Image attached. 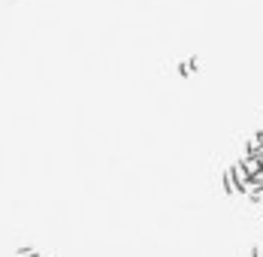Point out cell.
Masks as SVG:
<instances>
[{
    "mask_svg": "<svg viewBox=\"0 0 263 257\" xmlns=\"http://www.w3.org/2000/svg\"><path fill=\"white\" fill-rule=\"evenodd\" d=\"M248 200H251L254 206H263V188H257V191H254V194H251Z\"/></svg>",
    "mask_w": 263,
    "mask_h": 257,
    "instance_id": "obj_6",
    "label": "cell"
},
{
    "mask_svg": "<svg viewBox=\"0 0 263 257\" xmlns=\"http://www.w3.org/2000/svg\"><path fill=\"white\" fill-rule=\"evenodd\" d=\"M197 64H200L197 58H191V61H184V64H179V73H182V76H191V73L197 70Z\"/></svg>",
    "mask_w": 263,
    "mask_h": 257,
    "instance_id": "obj_4",
    "label": "cell"
},
{
    "mask_svg": "<svg viewBox=\"0 0 263 257\" xmlns=\"http://www.w3.org/2000/svg\"><path fill=\"white\" fill-rule=\"evenodd\" d=\"M224 194H239V185L236 181H233V176H230V170H227V173H224Z\"/></svg>",
    "mask_w": 263,
    "mask_h": 257,
    "instance_id": "obj_3",
    "label": "cell"
},
{
    "mask_svg": "<svg viewBox=\"0 0 263 257\" xmlns=\"http://www.w3.org/2000/svg\"><path fill=\"white\" fill-rule=\"evenodd\" d=\"M242 167L248 170V176H254V173L263 170V160L257 157V154H242Z\"/></svg>",
    "mask_w": 263,
    "mask_h": 257,
    "instance_id": "obj_1",
    "label": "cell"
},
{
    "mask_svg": "<svg viewBox=\"0 0 263 257\" xmlns=\"http://www.w3.org/2000/svg\"><path fill=\"white\" fill-rule=\"evenodd\" d=\"M251 257H263V245H257V248L251 251Z\"/></svg>",
    "mask_w": 263,
    "mask_h": 257,
    "instance_id": "obj_7",
    "label": "cell"
},
{
    "mask_svg": "<svg viewBox=\"0 0 263 257\" xmlns=\"http://www.w3.org/2000/svg\"><path fill=\"white\" fill-rule=\"evenodd\" d=\"M260 152V136H251L248 145H245V154H257Z\"/></svg>",
    "mask_w": 263,
    "mask_h": 257,
    "instance_id": "obj_5",
    "label": "cell"
},
{
    "mask_svg": "<svg viewBox=\"0 0 263 257\" xmlns=\"http://www.w3.org/2000/svg\"><path fill=\"white\" fill-rule=\"evenodd\" d=\"M230 176H233V181H236V185H239V191H242V185H245V181L251 179V176H248V170L242 167V160H239V163H233V167H230Z\"/></svg>",
    "mask_w": 263,
    "mask_h": 257,
    "instance_id": "obj_2",
    "label": "cell"
}]
</instances>
